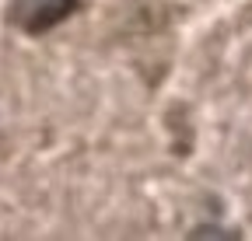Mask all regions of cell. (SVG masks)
Here are the masks:
<instances>
[{
  "instance_id": "cell-1",
  "label": "cell",
  "mask_w": 252,
  "mask_h": 241,
  "mask_svg": "<svg viewBox=\"0 0 252 241\" xmlns=\"http://www.w3.org/2000/svg\"><path fill=\"white\" fill-rule=\"evenodd\" d=\"M81 0H11L7 4V25L21 35H46L60 28L67 18H74Z\"/></svg>"
}]
</instances>
